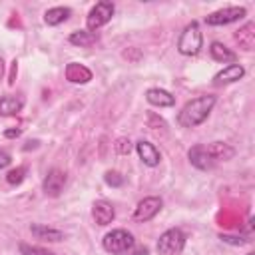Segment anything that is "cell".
<instances>
[{
    "mask_svg": "<svg viewBox=\"0 0 255 255\" xmlns=\"http://www.w3.org/2000/svg\"><path fill=\"white\" fill-rule=\"evenodd\" d=\"M147 122H149V128H151V129H157V128H159V129H165V128H167L165 122H163L161 118H157L153 112L147 114Z\"/></svg>",
    "mask_w": 255,
    "mask_h": 255,
    "instance_id": "cell-26",
    "label": "cell"
},
{
    "mask_svg": "<svg viewBox=\"0 0 255 255\" xmlns=\"http://www.w3.org/2000/svg\"><path fill=\"white\" fill-rule=\"evenodd\" d=\"M4 76V60H2V56H0V78Z\"/></svg>",
    "mask_w": 255,
    "mask_h": 255,
    "instance_id": "cell-32",
    "label": "cell"
},
{
    "mask_svg": "<svg viewBox=\"0 0 255 255\" xmlns=\"http://www.w3.org/2000/svg\"><path fill=\"white\" fill-rule=\"evenodd\" d=\"M66 80L72 82V84H88L92 80V70L86 68L84 64L70 62L66 66Z\"/></svg>",
    "mask_w": 255,
    "mask_h": 255,
    "instance_id": "cell-13",
    "label": "cell"
},
{
    "mask_svg": "<svg viewBox=\"0 0 255 255\" xmlns=\"http://www.w3.org/2000/svg\"><path fill=\"white\" fill-rule=\"evenodd\" d=\"M20 133H22L20 128H12V129H6V131H4V137H18Z\"/></svg>",
    "mask_w": 255,
    "mask_h": 255,
    "instance_id": "cell-31",
    "label": "cell"
},
{
    "mask_svg": "<svg viewBox=\"0 0 255 255\" xmlns=\"http://www.w3.org/2000/svg\"><path fill=\"white\" fill-rule=\"evenodd\" d=\"M70 44L80 46V48H90L98 42V34L96 32H88V30H76L70 34Z\"/></svg>",
    "mask_w": 255,
    "mask_h": 255,
    "instance_id": "cell-21",
    "label": "cell"
},
{
    "mask_svg": "<svg viewBox=\"0 0 255 255\" xmlns=\"http://www.w3.org/2000/svg\"><path fill=\"white\" fill-rule=\"evenodd\" d=\"M104 181L110 185V187H122L124 185V175L120 171H106L104 173Z\"/></svg>",
    "mask_w": 255,
    "mask_h": 255,
    "instance_id": "cell-24",
    "label": "cell"
},
{
    "mask_svg": "<svg viewBox=\"0 0 255 255\" xmlns=\"http://www.w3.org/2000/svg\"><path fill=\"white\" fill-rule=\"evenodd\" d=\"M205 147H207V151H209V155L213 157L215 163L217 161H229L235 155V149L225 141H213V143H209Z\"/></svg>",
    "mask_w": 255,
    "mask_h": 255,
    "instance_id": "cell-16",
    "label": "cell"
},
{
    "mask_svg": "<svg viewBox=\"0 0 255 255\" xmlns=\"http://www.w3.org/2000/svg\"><path fill=\"white\" fill-rule=\"evenodd\" d=\"M209 54H211V58H213L215 62H223V64H235V60H237V54H235L233 50H229V48H227L225 44H221V42H211Z\"/></svg>",
    "mask_w": 255,
    "mask_h": 255,
    "instance_id": "cell-17",
    "label": "cell"
},
{
    "mask_svg": "<svg viewBox=\"0 0 255 255\" xmlns=\"http://www.w3.org/2000/svg\"><path fill=\"white\" fill-rule=\"evenodd\" d=\"M92 217L98 225H110L116 217V209L110 201L106 199H98L94 205H92Z\"/></svg>",
    "mask_w": 255,
    "mask_h": 255,
    "instance_id": "cell-12",
    "label": "cell"
},
{
    "mask_svg": "<svg viewBox=\"0 0 255 255\" xmlns=\"http://www.w3.org/2000/svg\"><path fill=\"white\" fill-rule=\"evenodd\" d=\"M235 42L239 44V48L251 52V50L255 48V24H253V22L243 24V26L235 32Z\"/></svg>",
    "mask_w": 255,
    "mask_h": 255,
    "instance_id": "cell-15",
    "label": "cell"
},
{
    "mask_svg": "<svg viewBox=\"0 0 255 255\" xmlns=\"http://www.w3.org/2000/svg\"><path fill=\"white\" fill-rule=\"evenodd\" d=\"M247 255H255V253H247Z\"/></svg>",
    "mask_w": 255,
    "mask_h": 255,
    "instance_id": "cell-33",
    "label": "cell"
},
{
    "mask_svg": "<svg viewBox=\"0 0 255 255\" xmlns=\"http://www.w3.org/2000/svg\"><path fill=\"white\" fill-rule=\"evenodd\" d=\"M10 153L8 151H4V149H0V169H4V167H8L10 165Z\"/></svg>",
    "mask_w": 255,
    "mask_h": 255,
    "instance_id": "cell-29",
    "label": "cell"
},
{
    "mask_svg": "<svg viewBox=\"0 0 255 255\" xmlns=\"http://www.w3.org/2000/svg\"><path fill=\"white\" fill-rule=\"evenodd\" d=\"M114 147H116V151L120 153V155H128L129 151H131V141L128 139V137H120V139H116V143H114Z\"/></svg>",
    "mask_w": 255,
    "mask_h": 255,
    "instance_id": "cell-25",
    "label": "cell"
},
{
    "mask_svg": "<svg viewBox=\"0 0 255 255\" xmlns=\"http://www.w3.org/2000/svg\"><path fill=\"white\" fill-rule=\"evenodd\" d=\"M70 14H72V10L68 6H54V8H48L44 12V22L48 26H58V24L66 22L70 18Z\"/></svg>",
    "mask_w": 255,
    "mask_h": 255,
    "instance_id": "cell-19",
    "label": "cell"
},
{
    "mask_svg": "<svg viewBox=\"0 0 255 255\" xmlns=\"http://www.w3.org/2000/svg\"><path fill=\"white\" fill-rule=\"evenodd\" d=\"M102 245L108 253L112 255H126L133 245H135V239L129 231L126 229H112L110 233L104 235L102 239Z\"/></svg>",
    "mask_w": 255,
    "mask_h": 255,
    "instance_id": "cell-3",
    "label": "cell"
},
{
    "mask_svg": "<svg viewBox=\"0 0 255 255\" xmlns=\"http://www.w3.org/2000/svg\"><path fill=\"white\" fill-rule=\"evenodd\" d=\"M20 253H22V255H54V253L48 251L46 247L28 245V243H20Z\"/></svg>",
    "mask_w": 255,
    "mask_h": 255,
    "instance_id": "cell-23",
    "label": "cell"
},
{
    "mask_svg": "<svg viewBox=\"0 0 255 255\" xmlns=\"http://www.w3.org/2000/svg\"><path fill=\"white\" fill-rule=\"evenodd\" d=\"M201 46H203V34H201L199 24L193 20V22H189V24L183 28V32L179 34L177 52L183 54V56H195V54H199Z\"/></svg>",
    "mask_w": 255,
    "mask_h": 255,
    "instance_id": "cell-2",
    "label": "cell"
},
{
    "mask_svg": "<svg viewBox=\"0 0 255 255\" xmlns=\"http://www.w3.org/2000/svg\"><path fill=\"white\" fill-rule=\"evenodd\" d=\"M147 253H149V251H147V247H145V245H137V243H135V245H133L126 255H147Z\"/></svg>",
    "mask_w": 255,
    "mask_h": 255,
    "instance_id": "cell-27",
    "label": "cell"
},
{
    "mask_svg": "<svg viewBox=\"0 0 255 255\" xmlns=\"http://www.w3.org/2000/svg\"><path fill=\"white\" fill-rule=\"evenodd\" d=\"M114 10H116V6H114V2H110V0L96 2V4L92 6V10L88 12L86 30H88V32H96V30H100L102 26H106V24L112 20Z\"/></svg>",
    "mask_w": 255,
    "mask_h": 255,
    "instance_id": "cell-5",
    "label": "cell"
},
{
    "mask_svg": "<svg viewBox=\"0 0 255 255\" xmlns=\"http://www.w3.org/2000/svg\"><path fill=\"white\" fill-rule=\"evenodd\" d=\"M30 231L36 239H44V241H62L64 239V233L60 229H54V227H48L42 223H32Z\"/></svg>",
    "mask_w": 255,
    "mask_h": 255,
    "instance_id": "cell-18",
    "label": "cell"
},
{
    "mask_svg": "<svg viewBox=\"0 0 255 255\" xmlns=\"http://www.w3.org/2000/svg\"><path fill=\"white\" fill-rule=\"evenodd\" d=\"M245 14H247V10L243 6H227V8H221V10H215V12L207 14L205 24L207 26H227V24H233V22L241 20Z\"/></svg>",
    "mask_w": 255,
    "mask_h": 255,
    "instance_id": "cell-6",
    "label": "cell"
},
{
    "mask_svg": "<svg viewBox=\"0 0 255 255\" xmlns=\"http://www.w3.org/2000/svg\"><path fill=\"white\" fill-rule=\"evenodd\" d=\"M64 185H66V173L62 169H58V167H52L46 173L44 181H42V189H44V193L48 197H58L62 193Z\"/></svg>",
    "mask_w": 255,
    "mask_h": 255,
    "instance_id": "cell-8",
    "label": "cell"
},
{
    "mask_svg": "<svg viewBox=\"0 0 255 255\" xmlns=\"http://www.w3.org/2000/svg\"><path fill=\"white\" fill-rule=\"evenodd\" d=\"M221 239L223 241H227V243H233V245H243V243H247V239H237V237H229V235H221Z\"/></svg>",
    "mask_w": 255,
    "mask_h": 255,
    "instance_id": "cell-30",
    "label": "cell"
},
{
    "mask_svg": "<svg viewBox=\"0 0 255 255\" xmlns=\"http://www.w3.org/2000/svg\"><path fill=\"white\" fill-rule=\"evenodd\" d=\"M135 151H137L139 159L143 161V165H147V167H155V165H159V161H161L159 149H157L151 141H147V139H139V141L135 143Z\"/></svg>",
    "mask_w": 255,
    "mask_h": 255,
    "instance_id": "cell-10",
    "label": "cell"
},
{
    "mask_svg": "<svg viewBox=\"0 0 255 255\" xmlns=\"http://www.w3.org/2000/svg\"><path fill=\"white\" fill-rule=\"evenodd\" d=\"M159 209H161V199H159V197H153V195L143 197V199L135 205V209H133V221L145 223V221L153 219V217L159 213Z\"/></svg>",
    "mask_w": 255,
    "mask_h": 255,
    "instance_id": "cell-7",
    "label": "cell"
},
{
    "mask_svg": "<svg viewBox=\"0 0 255 255\" xmlns=\"http://www.w3.org/2000/svg\"><path fill=\"white\" fill-rule=\"evenodd\" d=\"M24 108V100L20 96H4L0 100V116H16L18 112H22Z\"/></svg>",
    "mask_w": 255,
    "mask_h": 255,
    "instance_id": "cell-20",
    "label": "cell"
},
{
    "mask_svg": "<svg viewBox=\"0 0 255 255\" xmlns=\"http://www.w3.org/2000/svg\"><path fill=\"white\" fill-rule=\"evenodd\" d=\"M243 76H245V68H243L241 64H229V66H225L223 70H219V72L213 76V84H215V86L233 84V82H239Z\"/></svg>",
    "mask_w": 255,
    "mask_h": 255,
    "instance_id": "cell-11",
    "label": "cell"
},
{
    "mask_svg": "<svg viewBox=\"0 0 255 255\" xmlns=\"http://www.w3.org/2000/svg\"><path fill=\"white\" fill-rule=\"evenodd\" d=\"M24 177H26V167L24 165H18V167H14L6 173V181L10 185H20L24 181Z\"/></svg>",
    "mask_w": 255,
    "mask_h": 255,
    "instance_id": "cell-22",
    "label": "cell"
},
{
    "mask_svg": "<svg viewBox=\"0 0 255 255\" xmlns=\"http://www.w3.org/2000/svg\"><path fill=\"white\" fill-rule=\"evenodd\" d=\"M145 100L155 108H171L175 104V98L167 90H161V88H149L145 92Z\"/></svg>",
    "mask_w": 255,
    "mask_h": 255,
    "instance_id": "cell-14",
    "label": "cell"
},
{
    "mask_svg": "<svg viewBox=\"0 0 255 255\" xmlns=\"http://www.w3.org/2000/svg\"><path fill=\"white\" fill-rule=\"evenodd\" d=\"M187 157H189V163H191L193 167L201 169V171H209V169H213V165H215L213 157L209 155V151H207V147H205L203 143H195L193 147H189Z\"/></svg>",
    "mask_w": 255,
    "mask_h": 255,
    "instance_id": "cell-9",
    "label": "cell"
},
{
    "mask_svg": "<svg viewBox=\"0 0 255 255\" xmlns=\"http://www.w3.org/2000/svg\"><path fill=\"white\" fill-rule=\"evenodd\" d=\"M185 247V233L179 227H171L167 231H163L157 239V253L159 255H179Z\"/></svg>",
    "mask_w": 255,
    "mask_h": 255,
    "instance_id": "cell-4",
    "label": "cell"
},
{
    "mask_svg": "<svg viewBox=\"0 0 255 255\" xmlns=\"http://www.w3.org/2000/svg\"><path fill=\"white\" fill-rule=\"evenodd\" d=\"M215 102H217V98L211 96V94H207V96H197V98L189 100V102L179 110V114H177V124H179L181 128H197L199 124H203V122L209 118V114H211Z\"/></svg>",
    "mask_w": 255,
    "mask_h": 255,
    "instance_id": "cell-1",
    "label": "cell"
},
{
    "mask_svg": "<svg viewBox=\"0 0 255 255\" xmlns=\"http://www.w3.org/2000/svg\"><path fill=\"white\" fill-rule=\"evenodd\" d=\"M16 74H18V62H16V60H12L10 76H8V86H14V82H16Z\"/></svg>",
    "mask_w": 255,
    "mask_h": 255,
    "instance_id": "cell-28",
    "label": "cell"
}]
</instances>
